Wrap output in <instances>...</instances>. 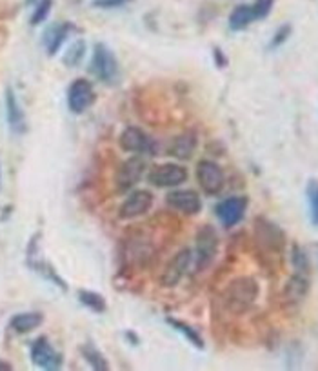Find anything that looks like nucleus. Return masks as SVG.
Here are the masks:
<instances>
[{
  "label": "nucleus",
  "instance_id": "f257e3e1",
  "mask_svg": "<svg viewBox=\"0 0 318 371\" xmlns=\"http://www.w3.org/2000/svg\"><path fill=\"white\" fill-rule=\"evenodd\" d=\"M260 286L253 277H237L229 282L224 291V304L229 313L244 315L259 299Z\"/></svg>",
  "mask_w": 318,
  "mask_h": 371
},
{
  "label": "nucleus",
  "instance_id": "f03ea898",
  "mask_svg": "<svg viewBox=\"0 0 318 371\" xmlns=\"http://www.w3.org/2000/svg\"><path fill=\"white\" fill-rule=\"evenodd\" d=\"M89 71L93 73L95 77L104 84H117L120 78V66L119 60L114 57L106 44H97L93 49V57H91V64H89Z\"/></svg>",
  "mask_w": 318,
  "mask_h": 371
},
{
  "label": "nucleus",
  "instance_id": "7ed1b4c3",
  "mask_svg": "<svg viewBox=\"0 0 318 371\" xmlns=\"http://www.w3.org/2000/svg\"><path fill=\"white\" fill-rule=\"evenodd\" d=\"M254 237L257 242L269 253H282L285 247V233L275 222L259 217L254 220Z\"/></svg>",
  "mask_w": 318,
  "mask_h": 371
},
{
  "label": "nucleus",
  "instance_id": "20e7f679",
  "mask_svg": "<svg viewBox=\"0 0 318 371\" xmlns=\"http://www.w3.org/2000/svg\"><path fill=\"white\" fill-rule=\"evenodd\" d=\"M196 180L200 189L208 195H218L225 186L224 171L213 160H200L196 166Z\"/></svg>",
  "mask_w": 318,
  "mask_h": 371
},
{
  "label": "nucleus",
  "instance_id": "39448f33",
  "mask_svg": "<svg viewBox=\"0 0 318 371\" xmlns=\"http://www.w3.org/2000/svg\"><path fill=\"white\" fill-rule=\"evenodd\" d=\"M97 100L93 84L86 78H76L68 90V107L75 115H82Z\"/></svg>",
  "mask_w": 318,
  "mask_h": 371
},
{
  "label": "nucleus",
  "instance_id": "423d86ee",
  "mask_svg": "<svg viewBox=\"0 0 318 371\" xmlns=\"http://www.w3.org/2000/svg\"><path fill=\"white\" fill-rule=\"evenodd\" d=\"M218 249V237L211 226H204L196 235V261L193 271H204L213 262Z\"/></svg>",
  "mask_w": 318,
  "mask_h": 371
},
{
  "label": "nucleus",
  "instance_id": "0eeeda50",
  "mask_svg": "<svg viewBox=\"0 0 318 371\" xmlns=\"http://www.w3.org/2000/svg\"><path fill=\"white\" fill-rule=\"evenodd\" d=\"M146 171V163L140 157H131L124 160L114 175V186L119 193H127L139 184Z\"/></svg>",
  "mask_w": 318,
  "mask_h": 371
},
{
  "label": "nucleus",
  "instance_id": "6e6552de",
  "mask_svg": "<svg viewBox=\"0 0 318 371\" xmlns=\"http://www.w3.org/2000/svg\"><path fill=\"white\" fill-rule=\"evenodd\" d=\"M191 259H193V253L191 249L184 247L177 255L167 262V266L164 268L160 275V286L162 288H175L180 284L184 275L187 273V269L191 268Z\"/></svg>",
  "mask_w": 318,
  "mask_h": 371
},
{
  "label": "nucleus",
  "instance_id": "1a4fd4ad",
  "mask_svg": "<svg viewBox=\"0 0 318 371\" xmlns=\"http://www.w3.org/2000/svg\"><path fill=\"white\" fill-rule=\"evenodd\" d=\"M31 363L40 370L57 371L62 366V355L51 346L46 337H38L31 346Z\"/></svg>",
  "mask_w": 318,
  "mask_h": 371
},
{
  "label": "nucleus",
  "instance_id": "9d476101",
  "mask_svg": "<svg viewBox=\"0 0 318 371\" xmlns=\"http://www.w3.org/2000/svg\"><path fill=\"white\" fill-rule=\"evenodd\" d=\"M153 208V193L148 189H136L126 196V201L120 204L119 217L124 220H133L146 215Z\"/></svg>",
  "mask_w": 318,
  "mask_h": 371
},
{
  "label": "nucleus",
  "instance_id": "9b49d317",
  "mask_svg": "<svg viewBox=\"0 0 318 371\" xmlns=\"http://www.w3.org/2000/svg\"><path fill=\"white\" fill-rule=\"evenodd\" d=\"M187 180V170L178 164H162L151 170L149 182L155 188H177Z\"/></svg>",
  "mask_w": 318,
  "mask_h": 371
},
{
  "label": "nucleus",
  "instance_id": "f8f14e48",
  "mask_svg": "<svg viewBox=\"0 0 318 371\" xmlns=\"http://www.w3.org/2000/svg\"><path fill=\"white\" fill-rule=\"evenodd\" d=\"M246 209L247 199H244V196H229V199H224V201L216 204L215 213L218 220L222 222V226L233 228L244 218Z\"/></svg>",
  "mask_w": 318,
  "mask_h": 371
},
{
  "label": "nucleus",
  "instance_id": "ddd939ff",
  "mask_svg": "<svg viewBox=\"0 0 318 371\" xmlns=\"http://www.w3.org/2000/svg\"><path fill=\"white\" fill-rule=\"evenodd\" d=\"M310 288H311V275L293 271L288 284L284 286V291H282L284 306L295 307L298 306V304H302V300H304L305 297H307V293H310Z\"/></svg>",
  "mask_w": 318,
  "mask_h": 371
},
{
  "label": "nucleus",
  "instance_id": "4468645a",
  "mask_svg": "<svg viewBox=\"0 0 318 371\" xmlns=\"http://www.w3.org/2000/svg\"><path fill=\"white\" fill-rule=\"evenodd\" d=\"M28 264H30V268L35 269L38 275H42L46 281L57 284L60 290H64V291L68 290V286H66V282L62 281V277L57 275V271L53 269V266L47 264V262L42 259V255H40V252H38V235H35L30 242V247H28Z\"/></svg>",
  "mask_w": 318,
  "mask_h": 371
},
{
  "label": "nucleus",
  "instance_id": "2eb2a0df",
  "mask_svg": "<svg viewBox=\"0 0 318 371\" xmlns=\"http://www.w3.org/2000/svg\"><path fill=\"white\" fill-rule=\"evenodd\" d=\"M167 206L184 215H196L202 209V201H200L199 193L193 189H175L167 193L165 196Z\"/></svg>",
  "mask_w": 318,
  "mask_h": 371
},
{
  "label": "nucleus",
  "instance_id": "dca6fc26",
  "mask_svg": "<svg viewBox=\"0 0 318 371\" xmlns=\"http://www.w3.org/2000/svg\"><path fill=\"white\" fill-rule=\"evenodd\" d=\"M119 144L124 151H129V153H149L153 150V142L148 133L136 126H127L124 129Z\"/></svg>",
  "mask_w": 318,
  "mask_h": 371
},
{
  "label": "nucleus",
  "instance_id": "f3484780",
  "mask_svg": "<svg viewBox=\"0 0 318 371\" xmlns=\"http://www.w3.org/2000/svg\"><path fill=\"white\" fill-rule=\"evenodd\" d=\"M4 104H6V119H8V126L13 133H20L25 131V115L24 110H22L20 102H18L17 95L11 88L6 90V97H4Z\"/></svg>",
  "mask_w": 318,
  "mask_h": 371
},
{
  "label": "nucleus",
  "instance_id": "a211bd4d",
  "mask_svg": "<svg viewBox=\"0 0 318 371\" xmlns=\"http://www.w3.org/2000/svg\"><path fill=\"white\" fill-rule=\"evenodd\" d=\"M69 31H71V24H66V22H64V24H55V26L47 28L42 39L47 55L53 57L60 52V47H62L64 42L68 40Z\"/></svg>",
  "mask_w": 318,
  "mask_h": 371
},
{
  "label": "nucleus",
  "instance_id": "6ab92c4d",
  "mask_svg": "<svg viewBox=\"0 0 318 371\" xmlns=\"http://www.w3.org/2000/svg\"><path fill=\"white\" fill-rule=\"evenodd\" d=\"M196 144H199V139H196L195 133L186 131L175 139L173 144H171L170 153L173 157H177L178 160H189L193 157V153H195Z\"/></svg>",
  "mask_w": 318,
  "mask_h": 371
},
{
  "label": "nucleus",
  "instance_id": "aec40b11",
  "mask_svg": "<svg viewBox=\"0 0 318 371\" xmlns=\"http://www.w3.org/2000/svg\"><path fill=\"white\" fill-rule=\"evenodd\" d=\"M44 322V315L38 312H30V313H18V315L13 317L9 320V326L15 333L18 335H25V333H31L38 328V326Z\"/></svg>",
  "mask_w": 318,
  "mask_h": 371
},
{
  "label": "nucleus",
  "instance_id": "412c9836",
  "mask_svg": "<svg viewBox=\"0 0 318 371\" xmlns=\"http://www.w3.org/2000/svg\"><path fill=\"white\" fill-rule=\"evenodd\" d=\"M254 20H257V18H254L253 6H246V4L237 6V8L231 11V15H229V30L233 31L246 30V28L251 26Z\"/></svg>",
  "mask_w": 318,
  "mask_h": 371
},
{
  "label": "nucleus",
  "instance_id": "4be33fe9",
  "mask_svg": "<svg viewBox=\"0 0 318 371\" xmlns=\"http://www.w3.org/2000/svg\"><path fill=\"white\" fill-rule=\"evenodd\" d=\"M165 322H167V324H170L173 329H177V331L180 333L184 338H187V341L195 346V348H199V350H204V348H206V344H204V338L200 337V333L196 331V329L191 328L189 324H186V322H182V320L173 319V317H167Z\"/></svg>",
  "mask_w": 318,
  "mask_h": 371
},
{
  "label": "nucleus",
  "instance_id": "5701e85b",
  "mask_svg": "<svg viewBox=\"0 0 318 371\" xmlns=\"http://www.w3.org/2000/svg\"><path fill=\"white\" fill-rule=\"evenodd\" d=\"M78 300L95 313H104L107 307L106 299H104L100 293H97V291H89V290L78 291Z\"/></svg>",
  "mask_w": 318,
  "mask_h": 371
},
{
  "label": "nucleus",
  "instance_id": "b1692460",
  "mask_svg": "<svg viewBox=\"0 0 318 371\" xmlns=\"http://www.w3.org/2000/svg\"><path fill=\"white\" fill-rule=\"evenodd\" d=\"M291 264H293V271L311 275L310 257H307L304 247H300L298 244H293L291 247Z\"/></svg>",
  "mask_w": 318,
  "mask_h": 371
},
{
  "label": "nucleus",
  "instance_id": "393cba45",
  "mask_svg": "<svg viewBox=\"0 0 318 371\" xmlns=\"http://www.w3.org/2000/svg\"><path fill=\"white\" fill-rule=\"evenodd\" d=\"M82 357H84L86 360H88V364L91 367H93V370H97V371H107V370H110V364H107V360L104 357H102V353L97 350V348H95L93 344L82 346Z\"/></svg>",
  "mask_w": 318,
  "mask_h": 371
},
{
  "label": "nucleus",
  "instance_id": "a878e982",
  "mask_svg": "<svg viewBox=\"0 0 318 371\" xmlns=\"http://www.w3.org/2000/svg\"><path fill=\"white\" fill-rule=\"evenodd\" d=\"M305 196H307V204H310V217L313 226L318 228V180L311 179L305 186Z\"/></svg>",
  "mask_w": 318,
  "mask_h": 371
},
{
  "label": "nucleus",
  "instance_id": "bb28decb",
  "mask_svg": "<svg viewBox=\"0 0 318 371\" xmlns=\"http://www.w3.org/2000/svg\"><path fill=\"white\" fill-rule=\"evenodd\" d=\"M86 53V44L84 40H76L75 44L68 47V53L64 55V64L66 66H78V62L82 60Z\"/></svg>",
  "mask_w": 318,
  "mask_h": 371
},
{
  "label": "nucleus",
  "instance_id": "cd10ccee",
  "mask_svg": "<svg viewBox=\"0 0 318 371\" xmlns=\"http://www.w3.org/2000/svg\"><path fill=\"white\" fill-rule=\"evenodd\" d=\"M51 6H53V0H38L37 8H35L33 15H31V24H33V26L42 24V22L49 17Z\"/></svg>",
  "mask_w": 318,
  "mask_h": 371
},
{
  "label": "nucleus",
  "instance_id": "c85d7f7f",
  "mask_svg": "<svg viewBox=\"0 0 318 371\" xmlns=\"http://www.w3.org/2000/svg\"><path fill=\"white\" fill-rule=\"evenodd\" d=\"M291 31L293 30H291V26H289V24L280 26L278 30L275 31V35H273L271 42H269V47H271V49H276V47H280L282 44H285V40L291 37Z\"/></svg>",
  "mask_w": 318,
  "mask_h": 371
},
{
  "label": "nucleus",
  "instance_id": "c756f323",
  "mask_svg": "<svg viewBox=\"0 0 318 371\" xmlns=\"http://www.w3.org/2000/svg\"><path fill=\"white\" fill-rule=\"evenodd\" d=\"M273 4H275V0H254V4H253L254 18H257V20H262V18H266L267 15L271 13Z\"/></svg>",
  "mask_w": 318,
  "mask_h": 371
},
{
  "label": "nucleus",
  "instance_id": "7c9ffc66",
  "mask_svg": "<svg viewBox=\"0 0 318 371\" xmlns=\"http://www.w3.org/2000/svg\"><path fill=\"white\" fill-rule=\"evenodd\" d=\"M127 2H131V0H95V6H97V8L110 9V8H119V6L127 4Z\"/></svg>",
  "mask_w": 318,
  "mask_h": 371
},
{
  "label": "nucleus",
  "instance_id": "2f4dec72",
  "mask_svg": "<svg viewBox=\"0 0 318 371\" xmlns=\"http://www.w3.org/2000/svg\"><path fill=\"white\" fill-rule=\"evenodd\" d=\"M215 59H216V64L220 66V68H224V66L228 64V59H225V57L222 55L220 49H215Z\"/></svg>",
  "mask_w": 318,
  "mask_h": 371
},
{
  "label": "nucleus",
  "instance_id": "473e14b6",
  "mask_svg": "<svg viewBox=\"0 0 318 371\" xmlns=\"http://www.w3.org/2000/svg\"><path fill=\"white\" fill-rule=\"evenodd\" d=\"M11 364L6 363V360H0V371H11Z\"/></svg>",
  "mask_w": 318,
  "mask_h": 371
},
{
  "label": "nucleus",
  "instance_id": "72a5a7b5",
  "mask_svg": "<svg viewBox=\"0 0 318 371\" xmlns=\"http://www.w3.org/2000/svg\"><path fill=\"white\" fill-rule=\"evenodd\" d=\"M0 186H2V170H0Z\"/></svg>",
  "mask_w": 318,
  "mask_h": 371
},
{
  "label": "nucleus",
  "instance_id": "f704fd0d",
  "mask_svg": "<svg viewBox=\"0 0 318 371\" xmlns=\"http://www.w3.org/2000/svg\"><path fill=\"white\" fill-rule=\"evenodd\" d=\"M317 247H318V246H317Z\"/></svg>",
  "mask_w": 318,
  "mask_h": 371
}]
</instances>
